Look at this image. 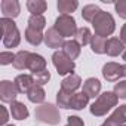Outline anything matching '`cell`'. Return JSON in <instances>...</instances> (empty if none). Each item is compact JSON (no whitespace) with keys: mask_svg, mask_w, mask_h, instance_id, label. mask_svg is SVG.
Listing matches in <instances>:
<instances>
[{"mask_svg":"<svg viewBox=\"0 0 126 126\" xmlns=\"http://www.w3.org/2000/svg\"><path fill=\"white\" fill-rule=\"evenodd\" d=\"M8 120H9V114H8V110H6V107H2V119H0V123H2V125L5 126Z\"/></svg>","mask_w":126,"mask_h":126,"instance_id":"obj_35","label":"cell"},{"mask_svg":"<svg viewBox=\"0 0 126 126\" xmlns=\"http://www.w3.org/2000/svg\"><path fill=\"white\" fill-rule=\"evenodd\" d=\"M117 102H119V96H117L114 92L107 91V92L101 94V95L95 99V102L91 105V113H92L94 116H96V117L105 116L113 107L117 105Z\"/></svg>","mask_w":126,"mask_h":126,"instance_id":"obj_1","label":"cell"},{"mask_svg":"<svg viewBox=\"0 0 126 126\" xmlns=\"http://www.w3.org/2000/svg\"><path fill=\"white\" fill-rule=\"evenodd\" d=\"M25 40L33 45V46H39L43 40H45V34L39 30H34V28H30L27 27L25 28Z\"/></svg>","mask_w":126,"mask_h":126,"instance_id":"obj_22","label":"cell"},{"mask_svg":"<svg viewBox=\"0 0 126 126\" xmlns=\"http://www.w3.org/2000/svg\"><path fill=\"white\" fill-rule=\"evenodd\" d=\"M79 6L77 0H58L56 8L61 12V15H70L71 12H74Z\"/></svg>","mask_w":126,"mask_h":126,"instance_id":"obj_23","label":"cell"},{"mask_svg":"<svg viewBox=\"0 0 126 126\" xmlns=\"http://www.w3.org/2000/svg\"><path fill=\"white\" fill-rule=\"evenodd\" d=\"M122 56H123V59H125V61H126V49H125V52H123V53H122Z\"/></svg>","mask_w":126,"mask_h":126,"instance_id":"obj_37","label":"cell"},{"mask_svg":"<svg viewBox=\"0 0 126 126\" xmlns=\"http://www.w3.org/2000/svg\"><path fill=\"white\" fill-rule=\"evenodd\" d=\"M102 76L107 82H119V79L125 77V65L117 62H107L102 67Z\"/></svg>","mask_w":126,"mask_h":126,"instance_id":"obj_7","label":"cell"},{"mask_svg":"<svg viewBox=\"0 0 126 126\" xmlns=\"http://www.w3.org/2000/svg\"><path fill=\"white\" fill-rule=\"evenodd\" d=\"M99 12H101V9H99L96 5H86V6H83L82 16H83V19H85V21L92 22V21L95 19V16H96Z\"/></svg>","mask_w":126,"mask_h":126,"instance_id":"obj_27","label":"cell"},{"mask_svg":"<svg viewBox=\"0 0 126 126\" xmlns=\"http://www.w3.org/2000/svg\"><path fill=\"white\" fill-rule=\"evenodd\" d=\"M47 8V3L45 0H28L27 2V9L31 12V15H42Z\"/></svg>","mask_w":126,"mask_h":126,"instance_id":"obj_25","label":"cell"},{"mask_svg":"<svg viewBox=\"0 0 126 126\" xmlns=\"http://www.w3.org/2000/svg\"><path fill=\"white\" fill-rule=\"evenodd\" d=\"M0 25H2V31H3V45L6 47H16L21 43V33L16 24L14 22V19L2 18Z\"/></svg>","mask_w":126,"mask_h":126,"instance_id":"obj_3","label":"cell"},{"mask_svg":"<svg viewBox=\"0 0 126 126\" xmlns=\"http://www.w3.org/2000/svg\"><path fill=\"white\" fill-rule=\"evenodd\" d=\"M18 89L15 86V83L9 82V80H2L0 82V99L3 102H15L16 96H18Z\"/></svg>","mask_w":126,"mask_h":126,"instance_id":"obj_8","label":"cell"},{"mask_svg":"<svg viewBox=\"0 0 126 126\" xmlns=\"http://www.w3.org/2000/svg\"><path fill=\"white\" fill-rule=\"evenodd\" d=\"M31 76H33V79H34V83H36V85H40V86L46 85V83L50 80V73H49L47 68L43 70V71H39V73H36V74H31Z\"/></svg>","mask_w":126,"mask_h":126,"instance_id":"obj_30","label":"cell"},{"mask_svg":"<svg viewBox=\"0 0 126 126\" xmlns=\"http://www.w3.org/2000/svg\"><path fill=\"white\" fill-rule=\"evenodd\" d=\"M89 98H95V96H99V92H101V82L95 77H89L85 80L83 83V91Z\"/></svg>","mask_w":126,"mask_h":126,"instance_id":"obj_15","label":"cell"},{"mask_svg":"<svg viewBox=\"0 0 126 126\" xmlns=\"http://www.w3.org/2000/svg\"><path fill=\"white\" fill-rule=\"evenodd\" d=\"M28 27L42 31V30L46 27V19H45V16H43V15H31V16L28 18Z\"/></svg>","mask_w":126,"mask_h":126,"instance_id":"obj_28","label":"cell"},{"mask_svg":"<svg viewBox=\"0 0 126 126\" xmlns=\"http://www.w3.org/2000/svg\"><path fill=\"white\" fill-rule=\"evenodd\" d=\"M92 27L95 30V34L99 36V37H107V36H111L116 30V22H114V18L110 12H104L101 11L95 19L92 21Z\"/></svg>","mask_w":126,"mask_h":126,"instance_id":"obj_2","label":"cell"},{"mask_svg":"<svg viewBox=\"0 0 126 126\" xmlns=\"http://www.w3.org/2000/svg\"><path fill=\"white\" fill-rule=\"evenodd\" d=\"M70 99H71V95H70V94L61 91V89L58 91V94H56V105H58L59 108L68 110V108H70Z\"/></svg>","mask_w":126,"mask_h":126,"instance_id":"obj_29","label":"cell"},{"mask_svg":"<svg viewBox=\"0 0 126 126\" xmlns=\"http://www.w3.org/2000/svg\"><path fill=\"white\" fill-rule=\"evenodd\" d=\"M80 85H82L80 76L76 74V73H73V74L67 76L64 80L61 82V91H64V92L73 95V94H76V91L80 88Z\"/></svg>","mask_w":126,"mask_h":126,"instance_id":"obj_9","label":"cell"},{"mask_svg":"<svg viewBox=\"0 0 126 126\" xmlns=\"http://www.w3.org/2000/svg\"><path fill=\"white\" fill-rule=\"evenodd\" d=\"M11 114L16 120H25L28 117V108L24 102L15 101V102L11 104Z\"/></svg>","mask_w":126,"mask_h":126,"instance_id":"obj_18","label":"cell"},{"mask_svg":"<svg viewBox=\"0 0 126 126\" xmlns=\"http://www.w3.org/2000/svg\"><path fill=\"white\" fill-rule=\"evenodd\" d=\"M125 52V43L117 39V37H110L107 40V46H105V53L108 56H119L120 53Z\"/></svg>","mask_w":126,"mask_h":126,"instance_id":"obj_14","label":"cell"},{"mask_svg":"<svg viewBox=\"0 0 126 126\" xmlns=\"http://www.w3.org/2000/svg\"><path fill=\"white\" fill-rule=\"evenodd\" d=\"M122 126H126V125H122Z\"/></svg>","mask_w":126,"mask_h":126,"instance_id":"obj_41","label":"cell"},{"mask_svg":"<svg viewBox=\"0 0 126 126\" xmlns=\"http://www.w3.org/2000/svg\"><path fill=\"white\" fill-rule=\"evenodd\" d=\"M101 126H110V125H107V123H102V125H101Z\"/></svg>","mask_w":126,"mask_h":126,"instance_id":"obj_38","label":"cell"},{"mask_svg":"<svg viewBox=\"0 0 126 126\" xmlns=\"http://www.w3.org/2000/svg\"><path fill=\"white\" fill-rule=\"evenodd\" d=\"M125 77H126V65H125Z\"/></svg>","mask_w":126,"mask_h":126,"instance_id":"obj_39","label":"cell"},{"mask_svg":"<svg viewBox=\"0 0 126 126\" xmlns=\"http://www.w3.org/2000/svg\"><path fill=\"white\" fill-rule=\"evenodd\" d=\"M89 102V96L85 92H76L71 95L70 99V108L73 110H83Z\"/></svg>","mask_w":126,"mask_h":126,"instance_id":"obj_17","label":"cell"},{"mask_svg":"<svg viewBox=\"0 0 126 126\" xmlns=\"http://www.w3.org/2000/svg\"><path fill=\"white\" fill-rule=\"evenodd\" d=\"M74 37H76V42L80 46H86V45H91V40H92L94 34L91 33V30L88 27H80Z\"/></svg>","mask_w":126,"mask_h":126,"instance_id":"obj_24","label":"cell"},{"mask_svg":"<svg viewBox=\"0 0 126 126\" xmlns=\"http://www.w3.org/2000/svg\"><path fill=\"white\" fill-rule=\"evenodd\" d=\"M45 43L47 47H52V49H58V47H62L64 46V37H62L53 27L47 28V31L45 33Z\"/></svg>","mask_w":126,"mask_h":126,"instance_id":"obj_10","label":"cell"},{"mask_svg":"<svg viewBox=\"0 0 126 126\" xmlns=\"http://www.w3.org/2000/svg\"><path fill=\"white\" fill-rule=\"evenodd\" d=\"M67 126H68V125H67Z\"/></svg>","mask_w":126,"mask_h":126,"instance_id":"obj_42","label":"cell"},{"mask_svg":"<svg viewBox=\"0 0 126 126\" xmlns=\"http://www.w3.org/2000/svg\"><path fill=\"white\" fill-rule=\"evenodd\" d=\"M30 53L28 50H19L18 53H15V59H14V67L16 70H27L28 68V59H30Z\"/></svg>","mask_w":126,"mask_h":126,"instance_id":"obj_21","label":"cell"},{"mask_svg":"<svg viewBox=\"0 0 126 126\" xmlns=\"http://www.w3.org/2000/svg\"><path fill=\"white\" fill-rule=\"evenodd\" d=\"M110 126H122V125H126V104L123 105H119L111 114L110 117L104 122Z\"/></svg>","mask_w":126,"mask_h":126,"instance_id":"obj_12","label":"cell"},{"mask_svg":"<svg viewBox=\"0 0 126 126\" xmlns=\"http://www.w3.org/2000/svg\"><path fill=\"white\" fill-rule=\"evenodd\" d=\"M34 117L42 122V123H46V125H50V126H55L59 123L61 120V116H59V110L56 105L47 102V104H42L39 107H36V111H34Z\"/></svg>","mask_w":126,"mask_h":126,"instance_id":"obj_4","label":"cell"},{"mask_svg":"<svg viewBox=\"0 0 126 126\" xmlns=\"http://www.w3.org/2000/svg\"><path fill=\"white\" fill-rule=\"evenodd\" d=\"M14 59H15V53H12V52H2L0 53V64L2 65L14 64Z\"/></svg>","mask_w":126,"mask_h":126,"instance_id":"obj_32","label":"cell"},{"mask_svg":"<svg viewBox=\"0 0 126 126\" xmlns=\"http://www.w3.org/2000/svg\"><path fill=\"white\" fill-rule=\"evenodd\" d=\"M28 70L31 71V74H36L39 71L46 70V59L39 55V53H30V59H28Z\"/></svg>","mask_w":126,"mask_h":126,"instance_id":"obj_16","label":"cell"},{"mask_svg":"<svg viewBox=\"0 0 126 126\" xmlns=\"http://www.w3.org/2000/svg\"><path fill=\"white\" fill-rule=\"evenodd\" d=\"M19 94H28V91L34 86V79L31 74H19L14 80Z\"/></svg>","mask_w":126,"mask_h":126,"instance_id":"obj_13","label":"cell"},{"mask_svg":"<svg viewBox=\"0 0 126 126\" xmlns=\"http://www.w3.org/2000/svg\"><path fill=\"white\" fill-rule=\"evenodd\" d=\"M105 46H107V40L104 37H99V36H94L92 40H91V49L94 53H105Z\"/></svg>","mask_w":126,"mask_h":126,"instance_id":"obj_26","label":"cell"},{"mask_svg":"<svg viewBox=\"0 0 126 126\" xmlns=\"http://www.w3.org/2000/svg\"><path fill=\"white\" fill-rule=\"evenodd\" d=\"M114 9H116L117 15L120 18H125L126 19V0H119V2L114 5Z\"/></svg>","mask_w":126,"mask_h":126,"instance_id":"obj_33","label":"cell"},{"mask_svg":"<svg viewBox=\"0 0 126 126\" xmlns=\"http://www.w3.org/2000/svg\"><path fill=\"white\" fill-rule=\"evenodd\" d=\"M119 98L122 99H126V80H122L119 83L114 85V91H113Z\"/></svg>","mask_w":126,"mask_h":126,"instance_id":"obj_31","label":"cell"},{"mask_svg":"<svg viewBox=\"0 0 126 126\" xmlns=\"http://www.w3.org/2000/svg\"><path fill=\"white\" fill-rule=\"evenodd\" d=\"M67 122H68V126H85L83 120L79 116H68Z\"/></svg>","mask_w":126,"mask_h":126,"instance_id":"obj_34","label":"cell"},{"mask_svg":"<svg viewBox=\"0 0 126 126\" xmlns=\"http://www.w3.org/2000/svg\"><path fill=\"white\" fill-rule=\"evenodd\" d=\"M52 62L58 71L59 76H65V74H73L74 68H76V64L74 61H71L62 50H56L53 52L52 55Z\"/></svg>","mask_w":126,"mask_h":126,"instance_id":"obj_6","label":"cell"},{"mask_svg":"<svg viewBox=\"0 0 126 126\" xmlns=\"http://www.w3.org/2000/svg\"><path fill=\"white\" fill-rule=\"evenodd\" d=\"M53 28L62 36V37H73L76 36L77 33V24H76V19L71 16V15H59L56 19H55V24H53Z\"/></svg>","mask_w":126,"mask_h":126,"instance_id":"obj_5","label":"cell"},{"mask_svg":"<svg viewBox=\"0 0 126 126\" xmlns=\"http://www.w3.org/2000/svg\"><path fill=\"white\" fill-rule=\"evenodd\" d=\"M120 40L123 43H126V24H123V27L120 30Z\"/></svg>","mask_w":126,"mask_h":126,"instance_id":"obj_36","label":"cell"},{"mask_svg":"<svg viewBox=\"0 0 126 126\" xmlns=\"http://www.w3.org/2000/svg\"><path fill=\"white\" fill-rule=\"evenodd\" d=\"M80 50H82V46H80L76 40H67V42L64 43V46H62V52H64L71 61L76 59V58H79Z\"/></svg>","mask_w":126,"mask_h":126,"instance_id":"obj_19","label":"cell"},{"mask_svg":"<svg viewBox=\"0 0 126 126\" xmlns=\"http://www.w3.org/2000/svg\"><path fill=\"white\" fill-rule=\"evenodd\" d=\"M21 12V6L18 0H3L2 2V14L3 18H9L14 19L19 15Z\"/></svg>","mask_w":126,"mask_h":126,"instance_id":"obj_11","label":"cell"},{"mask_svg":"<svg viewBox=\"0 0 126 126\" xmlns=\"http://www.w3.org/2000/svg\"><path fill=\"white\" fill-rule=\"evenodd\" d=\"M8 126H14V125H8Z\"/></svg>","mask_w":126,"mask_h":126,"instance_id":"obj_40","label":"cell"},{"mask_svg":"<svg viewBox=\"0 0 126 126\" xmlns=\"http://www.w3.org/2000/svg\"><path fill=\"white\" fill-rule=\"evenodd\" d=\"M27 98H28L33 104H42V102L45 101V98H46L45 89H43L40 85H36V83H34V86L28 91Z\"/></svg>","mask_w":126,"mask_h":126,"instance_id":"obj_20","label":"cell"}]
</instances>
